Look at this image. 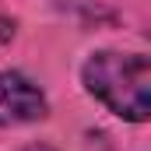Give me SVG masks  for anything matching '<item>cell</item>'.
Here are the masks:
<instances>
[{"instance_id": "6da1fadb", "label": "cell", "mask_w": 151, "mask_h": 151, "mask_svg": "<svg viewBox=\"0 0 151 151\" xmlns=\"http://www.w3.org/2000/svg\"><path fill=\"white\" fill-rule=\"evenodd\" d=\"M84 91L127 123L151 119V60L144 53L99 49L81 67Z\"/></svg>"}, {"instance_id": "7a4b0ae2", "label": "cell", "mask_w": 151, "mask_h": 151, "mask_svg": "<svg viewBox=\"0 0 151 151\" xmlns=\"http://www.w3.org/2000/svg\"><path fill=\"white\" fill-rule=\"evenodd\" d=\"M49 116L46 91L21 70H0V127L39 123Z\"/></svg>"}, {"instance_id": "3957f363", "label": "cell", "mask_w": 151, "mask_h": 151, "mask_svg": "<svg viewBox=\"0 0 151 151\" xmlns=\"http://www.w3.org/2000/svg\"><path fill=\"white\" fill-rule=\"evenodd\" d=\"M25 151H56V148H53V144H28Z\"/></svg>"}]
</instances>
